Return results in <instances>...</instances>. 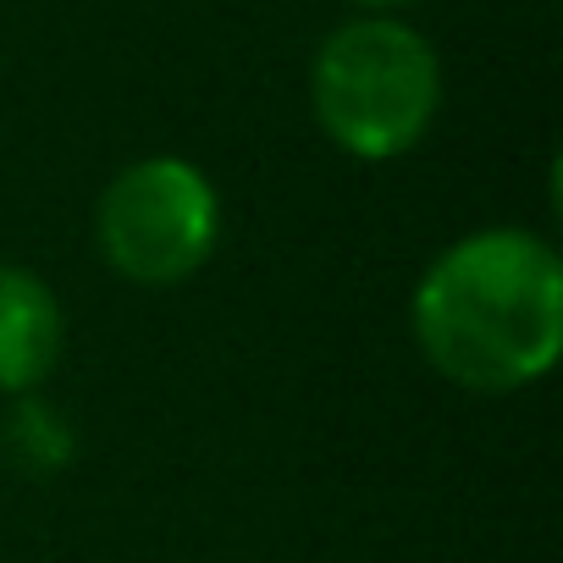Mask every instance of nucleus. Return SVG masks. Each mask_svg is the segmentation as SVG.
<instances>
[{
  "instance_id": "obj_1",
  "label": "nucleus",
  "mask_w": 563,
  "mask_h": 563,
  "mask_svg": "<svg viewBox=\"0 0 563 563\" xmlns=\"http://www.w3.org/2000/svg\"><path fill=\"white\" fill-rule=\"evenodd\" d=\"M409 332L459 393L508 398L552 376L563 354V260L530 227H475L415 282Z\"/></svg>"
},
{
  "instance_id": "obj_2",
  "label": "nucleus",
  "mask_w": 563,
  "mask_h": 563,
  "mask_svg": "<svg viewBox=\"0 0 563 563\" xmlns=\"http://www.w3.org/2000/svg\"><path fill=\"white\" fill-rule=\"evenodd\" d=\"M310 111L354 161H398L426 144L442 111V56L404 18H349L310 62Z\"/></svg>"
},
{
  "instance_id": "obj_3",
  "label": "nucleus",
  "mask_w": 563,
  "mask_h": 563,
  "mask_svg": "<svg viewBox=\"0 0 563 563\" xmlns=\"http://www.w3.org/2000/svg\"><path fill=\"white\" fill-rule=\"evenodd\" d=\"M95 243L133 288H177L221 243V194L188 155H144L106 183Z\"/></svg>"
},
{
  "instance_id": "obj_4",
  "label": "nucleus",
  "mask_w": 563,
  "mask_h": 563,
  "mask_svg": "<svg viewBox=\"0 0 563 563\" xmlns=\"http://www.w3.org/2000/svg\"><path fill=\"white\" fill-rule=\"evenodd\" d=\"M67 349V316L56 288L18 265L0 260V398H23L51 382Z\"/></svg>"
},
{
  "instance_id": "obj_5",
  "label": "nucleus",
  "mask_w": 563,
  "mask_h": 563,
  "mask_svg": "<svg viewBox=\"0 0 563 563\" xmlns=\"http://www.w3.org/2000/svg\"><path fill=\"white\" fill-rule=\"evenodd\" d=\"M0 459L29 481H51L78 459V431L45 393H23L0 420Z\"/></svg>"
},
{
  "instance_id": "obj_6",
  "label": "nucleus",
  "mask_w": 563,
  "mask_h": 563,
  "mask_svg": "<svg viewBox=\"0 0 563 563\" xmlns=\"http://www.w3.org/2000/svg\"><path fill=\"white\" fill-rule=\"evenodd\" d=\"M360 12H371V18H398V12H409V7H420V0H354Z\"/></svg>"
}]
</instances>
